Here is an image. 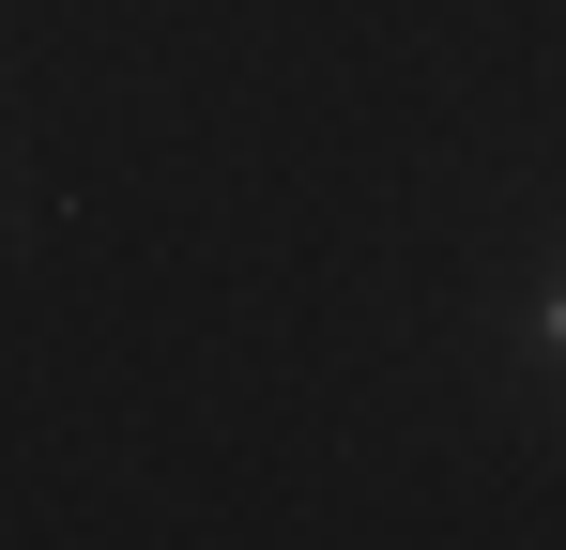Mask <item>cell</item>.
<instances>
[{"label": "cell", "mask_w": 566, "mask_h": 550, "mask_svg": "<svg viewBox=\"0 0 566 550\" xmlns=\"http://www.w3.org/2000/svg\"><path fill=\"white\" fill-rule=\"evenodd\" d=\"M552 337H566V306H552Z\"/></svg>", "instance_id": "6da1fadb"}]
</instances>
